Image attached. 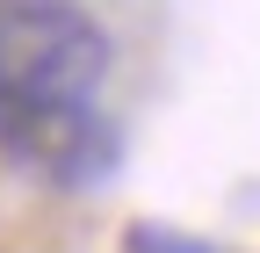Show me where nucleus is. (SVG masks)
Masks as SVG:
<instances>
[{
    "label": "nucleus",
    "mask_w": 260,
    "mask_h": 253,
    "mask_svg": "<svg viewBox=\"0 0 260 253\" xmlns=\"http://www.w3.org/2000/svg\"><path fill=\"white\" fill-rule=\"evenodd\" d=\"M0 160L51 188H94L123 160V131L102 102H0Z\"/></svg>",
    "instance_id": "f03ea898"
},
{
    "label": "nucleus",
    "mask_w": 260,
    "mask_h": 253,
    "mask_svg": "<svg viewBox=\"0 0 260 253\" xmlns=\"http://www.w3.org/2000/svg\"><path fill=\"white\" fill-rule=\"evenodd\" d=\"M109 37L73 0H0V102H94Z\"/></svg>",
    "instance_id": "f257e3e1"
},
{
    "label": "nucleus",
    "mask_w": 260,
    "mask_h": 253,
    "mask_svg": "<svg viewBox=\"0 0 260 253\" xmlns=\"http://www.w3.org/2000/svg\"><path fill=\"white\" fill-rule=\"evenodd\" d=\"M130 253H217V246L188 239V232H167V225H138L130 232Z\"/></svg>",
    "instance_id": "7ed1b4c3"
}]
</instances>
